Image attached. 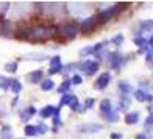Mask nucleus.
<instances>
[{
  "label": "nucleus",
  "mask_w": 153,
  "mask_h": 139,
  "mask_svg": "<svg viewBox=\"0 0 153 139\" xmlns=\"http://www.w3.org/2000/svg\"><path fill=\"white\" fill-rule=\"evenodd\" d=\"M80 31V25L78 24H62L59 25V28H58V36L61 38H66V39H72L75 38L76 34H78Z\"/></svg>",
  "instance_id": "1"
},
{
  "label": "nucleus",
  "mask_w": 153,
  "mask_h": 139,
  "mask_svg": "<svg viewBox=\"0 0 153 139\" xmlns=\"http://www.w3.org/2000/svg\"><path fill=\"white\" fill-rule=\"evenodd\" d=\"M100 111H102V114L105 116V119L109 120V122H117V119H119L117 111H113V108H111V102L108 99H103L100 102Z\"/></svg>",
  "instance_id": "2"
},
{
  "label": "nucleus",
  "mask_w": 153,
  "mask_h": 139,
  "mask_svg": "<svg viewBox=\"0 0 153 139\" xmlns=\"http://www.w3.org/2000/svg\"><path fill=\"white\" fill-rule=\"evenodd\" d=\"M78 69L81 72L88 74V75H94L97 71H99V62L92 61V59H88V61H83L81 64H78Z\"/></svg>",
  "instance_id": "3"
},
{
  "label": "nucleus",
  "mask_w": 153,
  "mask_h": 139,
  "mask_svg": "<svg viewBox=\"0 0 153 139\" xmlns=\"http://www.w3.org/2000/svg\"><path fill=\"white\" fill-rule=\"evenodd\" d=\"M62 105H67L69 108H72L74 111H76L78 106H80V103H78V99H76L74 94H64V95H62V99H61L59 106H62Z\"/></svg>",
  "instance_id": "4"
},
{
  "label": "nucleus",
  "mask_w": 153,
  "mask_h": 139,
  "mask_svg": "<svg viewBox=\"0 0 153 139\" xmlns=\"http://www.w3.org/2000/svg\"><path fill=\"white\" fill-rule=\"evenodd\" d=\"M116 13H117V11H116V8H111V10H106V11L99 13V14L95 16V24H97V25H103V24H106L108 20L116 14Z\"/></svg>",
  "instance_id": "5"
},
{
  "label": "nucleus",
  "mask_w": 153,
  "mask_h": 139,
  "mask_svg": "<svg viewBox=\"0 0 153 139\" xmlns=\"http://www.w3.org/2000/svg\"><path fill=\"white\" fill-rule=\"evenodd\" d=\"M106 61L109 62L111 66H113L114 69H117V67H120L122 64H123V56L120 53H117V52H113V53H106Z\"/></svg>",
  "instance_id": "6"
},
{
  "label": "nucleus",
  "mask_w": 153,
  "mask_h": 139,
  "mask_svg": "<svg viewBox=\"0 0 153 139\" xmlns=\"http://www.w3.org/2000/svg\"><path fill=\"white\" fill-rule=\"evenodd\" d=\"M109 81H111V74L109 72L102 74L100 77L95 80V89H97V91H103V89L109 85Z\"/></svg>",
  "instance_id": "7"
},
{
  "label": "nucleus",
  "mask_w": 153,
  "mask_h": 139,
  "mask_svg": "<svg viewBox=\"0 0 153 139\" xmlns=\"http://www.w3.org/2000/svg\"><path fill=\"white\" fill-rule=\"evenodd\" d=\"M97 24H95V17H89V19H86L85 22H81L80 24V31H83V33H89V31H92L94 30V27H95Z\"/></svg>",
  "instance_id": "8"
},
{
  "label": "nucleus",
  "mask_w": 153,
  "mask_h": 139,
  "mask_svg": "<svg viewBox=\"0 0 153 139\" xmlns=\"http://www.w3.org/2000/svg\"><path fill=\"white\" fill-rule=\"evenodd\" d=\"M62 69V64H61V58L58 56H55V58H52V61H50V75H53V74H58L59 71Z\"/></svg>",
  "instance_id": "9"
},
{
  "label": "nucleus",
  "mask_w": 153,
  "mask_h": 139,
  "mask_svg": "<svg viewBox=\"0 0 153 139\" xmlns=\"http://www.w3.org/2000/svg\"><path fill=\"white\" fill-rule=\"evenodd\" d=\"M134 97H136V100H139V102H153V95L147 94L145 91H142V89L134 91Z\"/></svg>",
  "instance_id": "10"
},
{
  "label": "nucleus",
  "mask_w": 153,
  "mask_h": 139,
  "mask_svg": "<svg viewBox=\"0 0 153 139\" xmlns=\"http://www.w3.org/2000/svg\"><path fill=\"white\" fill-rule=\"evenodd\" d=\"M30 83H42V71H34L27 77Z\"/></svg>",
  "instance_id": "11"
},
{
  "label": "nucleus",
  "mask_w": 153,
  "mask_h": 139,
  "mask_svg": "<svg viewBox=\"0 0 153 139\" xmlns=\"http://www.w3.org/2000/svg\"><path fill=\"white\" fill-rule=\"evenodd\" d=\"M117 88H119V91L123 94V95H128L131 91H133V88H131L130 83L127 81H119V85H117Z\"/></svg>",
  "instance_id": "12"
},
{
  "label": "nucleus",
  "mask_w": 153,
  "mask_h": 139,
  "mask_svg": "<svg viewBox=\"0 0 153 139\" xmlns=\"http://www.w3.org/2000/svg\"><path fill=\"white\" fill-rule=\"evenodd\" d=\"M125 122H127L128 125H134L139 122V113H136V111H133V113H128L127 116H125Z\"/></svg>",
  "instance_id": "13"
},
{
  "label": "nucleus",
  "mask_w": 153,
  "mask_h": 139,
  "mask_svg": "<svg viewBox=\"0 0 153 139\" xmlns=\"http://www.w3.org/2000/svg\"><path fill=\"white\" fill-rule=\"evenodd\" d=\"M53 114H55V106H52V105H48V106H45L44 109H41V117H42V119L53 117Z\"/></svg>",
  "instance_id": "14"
},
{
  "label": "nucleus",
  "mask_w": 153,
  "mask_h": 139,
  "mask_svg": "<svg viewBox=\"0 0 153 139\" xmlns=\"http://www.w3.org/2000/svg\"><path fill=\"white\" fill-rule=\"evenodd\" d=\"M34 114H36V108H34V106H28L22 113V116H20V117H22V120H28L30 117H33Z\"/></svg>",
  "instance_id": "15"
},
{
  "label": "nucleus",
  "mask_w": 153,
  "mask_h": 139,
  "mask_svg": "<svg viewBox=\"0 0 153 139\" xmlns=\"http://www.w3.org/2000/svg\"><path fill=\"white\" fill-rule=\"evenodd\" d=\"M16 38H19V39L30 38V28H19V30L16 31Z\"/></svg>",
  "instance_id": "16"
},
{
  "label": "nucleus",
  "mask_w": 153,
  "mask_h": 139,
  "mask_svg": "<svg viewBox=\"0 0 153 139\" xmlns=\"http://www.w3.org/2000/svg\"><path fill=\"white\" fill-rule=\"evenodd\" d=\"M130 105H131V100L128 99L127 95H122V97H120V100H119V108L127 109V108H130Z\"/></svg>",
  "instance_id": "17"
},
{
  "label": "nucleus",
  "mask_w": 153,
  "mask_h": 139,
  "mask_svg": "<svg viewBox=\"0 0 153 139\" xmlns=\"http://www.w3.org/2000/svg\"><path fill=\"white\" fill-rule=\"evenodd\" d=\"M139 30H141V31H150V30H153V20H145V22H141Z\"/></svg>",
  "instance_id": "18"
},
{
  "label": "nucleus",
  "mask_w": 153,
  "mask_h": 139,
  "mask_svg": "<svg viewBox=\"0 0 153 139\" xmlns=\"http://www.w3.org/2000/svg\"><path fill=\"white\" fill-rule=\"evenodd\" d=\"M71 85H72V83H71V80H64V81H62V85H61V88L58 89V91L62 94V95H64V94H67V91H69V88H71Z\"/></svg>",
  "instance_id": "19"
},
{
  "label": "nucleus",
  "mask_w": 153,
  "mask_h": 139,
  "mask_svg": "<svg viewBox=\"0 0 153 139\" xmlns=\"http://www.w3.org/2000/svg\"><path fill=\"white\" fill-rule=\"evenodd\" d=\"M53 81L52 80H42V83H41V89L42 91H50V89H53Z\"/></svg>",
  "instance_id": "20"
},
{
  "label": "nucleus",
  "mask_w": 153,
  "mask_h": 139,
  "mask_svg": "<svg viewBox=\"0 0 153 139\" xmlns=\"http://www.w3.org/2000/svg\"><path fill=\"white\" fill-rule=\"evenodd\" d=\"M24 131H25L27 136H36L38 135V130H36V127H33V125H27Z\"/></svg>",
  "instance_id": "21"
},
{
  "label": "nucleus",
  "mask_w": 153,
  "mask_h": 139,
  "mask_svg": "<svg viewBox=\"0 0 153 139\" xmlns=\"http://www.w3.org/2000/svg\"><path fill=\"white\" fill-rule=\"evenodd\" d=\"M20 89H22V85H20L19 81L13 80V83H11V91L14 92V94H19V92H20Z\"/></svg>",
  "instance_id": "22"
},
{
  "label": "nucleus",
  "mask_w": 153,
  "mask_h": 139,
  "mask_svg": "<svg viewBox=\"0 0 153 139\" xmlns=\"http://www.w3.org/2000/svg\"><path fill=\"white\" fill-rule=\"evenodd\" d=\"M134 44L139 45V48H141V47H144V45H147V39H145L144 36H136V38H134Z\"/></svg>",
  "instance_id": "23"
},
{
  "label": "nucleus",
  "mask_w": 153,
  "mask_h": 139,
  "mask_svg": "<svg viewBox=\"0 0 153 139\" xmlns=\"http://www.w3.org/2000/svg\"><path fill=\"white\" fill-rule=\"evenodd\" d=\"M5 69H6V71H8L10 74L16 72V69H17V61H14V62H10V64H6V66H5Z\"/></svg>",
  "instance_id": "24"
},
{
  "label": "nucleus",
  "mask_w": 153,
  "mask_h": 139,
  "mask_svg": "<svg viewBox=\"0 0 153 139\" xmlns=\"http://www.w3.org/2000/svg\"><path fill=\"white\" fill-rule=\"evenodd\" d=\"M36 130H38V135H44V133H47L48 131V127L45 123H39L38 127H36Z\"/></svg>",
  "instance_id": "25"
},
{
  "label": "nucleus",
  "mask_w": 153,
  "mask_h": 139,
  "mask_svg": "<svg viewBox=\"0 0 153 139\" xmlns=\"http://www.w3.org/2000/svg\"><path fill=\"white\" fill-rule=\"evenodd\" d=\"M100 130H102L100 125H95V127H83L81 128L83 133H88V131H100Z\"/></svg>",
  "instance_id": "26"
},
{
  "label": "nucleus",
  "mask_w": 153,
  "mask_h": 139,
  "mask_svg": "<svg viewBox=\"0 0 153 139\" xmlns=\"http://www.w3.org/2000/svg\"><path fill=\"white\" fill-rule=\"evenodd\" d=\"M71 83H72V85H81V83H83V78L80 77L78 74H75L74 77H72V80H71Z\"/></svg>",
  "instance_id": "27"
},
{
  "label": "nucleus",
  "mask_w": 153,
  "mask_h": 139,
  "mask_svg": "<svg viewBox=\"0 0 153 139\" xmlns=\"http://www.w3.org/2000/svg\"><path fill=\"white\" fill-rule=\"evenodd\" d=\"M123 42V36L122 34H117L116 38H113V44H116V45H120Z\"/></svg>",
  "instance_id": "28"
},
{
  "label": "nucleus",
  "mask_w": 153,
  "mask_h": 139,
  "mask_svg": "<svg viewBox=\"0 0 153 139\" xmlns=\"http://www.w3.org/2000/svg\"><path fill=\"white\" fill-rule=\"evenodd\" d=\"M83 106H85L86 109H88V108H92V106H94V99H86V100H85V105H83Z\"/></svg>",
  "instance_id": "29"
},
{
  "label": "nucleus",
  "mask_w": 153,
  "mask_h": 139,
  "mask_svg": "<svg viewBox=\"0 0 153 139\" xmlns=\"http://www.w3.org/2000/svg\"><path fill=\"white\" fill-rule=\"evenodd\" d=\"M145 125H147V127H153V111L150 113V116L147 119H145Z\"/></svg>",
  "instance_id": "30"
},
{
  "label": "nucleus",
  "mask_w": 153,
  "mask_h": 139,
  "mask_svg": "<svg viewBox=\"0 0 153 139\" xmlns=\"http://www.w3.org/2000/svg\"><path fill=\"white\" fill-rule=\"evenodd\" d=\"M145 59H147L149 64H153V48H150V52L147 53V56H145Z\"/></svg>",
  "instance_id": "31"
},
{
  "label": "nucleus",
  "mask_w": 153,
  "mask_h": 139,
  "mask_svg": "<svg viewBox=\"0 0 153 139\" xmlns=\"http://www.w3.org/2000/svg\"><path fill=\"white\" fill-rule=\"evenodd\" d=\"M150 52V48H149V45H144V47H141V48H139V50H137V53H149Z\"/></svg>",
  "instance_id": "32"
},
{
  "label": "nucleus",
  "mask_w": 153,
  "mask_h": 139,
  "mask_svg": "<svg viewBox=\"0 0 153 139\" xmlns=\"http://www.w3.org/2000/svg\"><path fill=\"white\" fill-rule=\"evenodd\" d=\"M111 139H122V135L120 133H113L111 135Z\"/></svg>",
  "instance_id": "33"
},
{
  "label": "nucleus",
  "mask_w": 153,
  "mask_h": 139,
  "mask_svg": "<svg viewBox=\"0 0 153 139\" xmlns=\"http://www.w3.org/2000/svg\"><path fill=\"white\" fill-rule=\"evenodd\" d=\"M136 139H147V136L141 133V135H137V136H136Z\"/></svg>",
  "instance_id": "34"
},
{
  "label": "nucleus",
  "mask_w": 153,
  "mask_h": 139,
  "mask_svg": "<svg viewBox=\"0 0 153 139\" xmlns=\"http://www.w3.org/2000/svg\"><path fill=\"white\" fill-rule=\"evenodd\" d=\"M149 42H150V45H153V38H150V41H149Z\"/></svg>",
  "instance_id": "35"
}]
</instances>
